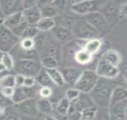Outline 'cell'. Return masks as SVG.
Here are the masks:
<instances>
[{
	"label": "cell",
	"mask_w": 127,
	"mask_h": 120,
	"mask_svg": "<svg viewBox=\"0 0 127 120\" xmlns=\"http://www.w3.org/2000/svg\"><path fill=\"white\" fill-rule=\"evenodd\" d=\"M44 120H58L51 115H44Z\"/></svg>",
	"instance_id": "681fc988"
},
{
	"label": "cell",
	"mask_w": 127,
	"mask_h": 120,
	"mask_svg": "<svg viewBox=\"0 0 127 120\" xmlns=\"http://www.w3.org/2000/svg\"><path fill=\"white\" fill-rule=\"evenodd\" d=\"M121 5L116 1H106L101 4L99 11L104 16L109 28L118 23L121 14Z\"/></svg>",
	"instance_id": "277c9868"
},
{
	"label": "cell",
	"mask_w": 127,
	"mask_h": 120,
	"mask_svg": "<svg viewBox=\"0 0 127 120\" xmlns=\"http://www.w3.org/2000/svg\"><path fill=\"white\" fill-rule=\"evenodd\" d=\"M20 41V38L6 27L0 25V50L9 52Z\"/></svg>",
	"instance_id": "52a82bcc"
},
{
	"label": "cell",
	"mask_w": 127,
	"mask_h": 120,
	"mask_svg": "<svg viewBox=\"0 0 127 120\" xmlns=\"http://www.w3.org/2000/svg\"><path fill=\"white\" fill-rule=\"evenodd\" d=\"M4 53H5V52H4L3 51H1V50H0V62L2 61V58H3Z\"/></svg>",
	"instance_id": "816d5d0a"
},
{
	"label": "cell",
	"mask_w": 127,
	"mask_h": 120,
	"mask_svg": "<svg viewBox=\"0 0 127 120\" xmlns=\"http://www.w3.org/2000/svg\"><path fill=\"white\" fill-rule=\"evenodd\" d=\"M104 1H79L72 4L70 8L75 14L85 16L89 13L99 11L100 7Z\"/></svg>",
	"instance_id": "8992f818"
},
{
	"label": "cell",
	"mask_w": 127,
	"mask_h": 120,
	"mask_svg": "<svg viewBox=\"0 0 127 120\" xmlns=\"http://www.w3.org/2000/svg\"><path fill=\"white\" fill-rule=\"evenodd\" d=\"M98 78L99 77L95 71L85 70H83L73 88L77 89L81 93L89 94L95 87Z\"/></svg>",
	"instance_id": "5b68a950"
},
{
	"label": "cell",
	"mask_w": 127,
	"mask_h": 120,
	"mask_svg": "<svg viewBox=\"0 0 127 120\" xmlns=\"http://www.w3.org/2000/svg\"><path fill=\"white\" fill-rule=\"evenodd\" d=\"M45 70L50 76L54 85L59 88L64 87V85L66 84L65 82H64L61 72H60L58 68L54 69H45Z\"/></svg>",
	"instance_id": "d4e9b609"
},
{
	"label": "cell",
	"mask_w": 127,
	"mask_h": 120,
	"mask_svg": "<svg viewBox=\"0 0 127 120\" xmlns=\"http://www.w3.org/2000/svg\"><path fill=\"white\" fill-rule=\"evenodd\" d=\"M97 108L95 106L84 109L81 112V120H94Z\"/></svg>",
	"instance_id": "836d02e7"
},
{
	"label": "cell",
	"mask_w": 127,
	"mask_h": 120,
	"mask_svg": "<svg viewBox=\"0 0 127 120\" xmlns=\"http://www.w3.org/2000/svg\"><path fill=\"white\" fill-rule=\"evenodd\" d=\"M0 85L1 88L4 87H13L15 88V75H5L0 78Z\"/></svg>",
	"instance_id": "d6a6232c"
},
{
	"label": "cell",
	"mask_w": 127,
	"mask_h": 120,
	"mask_svg": "<svg viewBox=\"0 0 127 120\" xmlns=\"http://www.w3.org/2000/svg\"><path fill=\"white\" fill-rule=\"evenodd\" d=\"M19 44L22 48L26 50H32L35 48V41L34 39L31 38H24L20 39Z\"/></svg>",
	"instance_id": "74e56055"
},
{
	"label": "cell",
	"mask_w": 127,
	"mask_h": 120,
	"mask_svg": "<svg viewBox=\"0 0 127 120\" xmlns=\"http://www.w3.org/2000/svg\"><path fill=\"white\" fill-rule=\"evenodd\" d=\"M37 106L39 113L43 114L44 115H51L54 109L53 103L48 99L40 98L38 99Z\"/></svg>",
	"instance_id": "7402d4cb"
},
{
	"label": "cell",
	"mask_w": 127,
	"mask_h": 120,
	"mask_svg": "<svg viewBox=\"0 0 127 120\" xmlns=\"http://www.w3.org/2000/svg\"><path fill=\"white\" fill-rule=\"evenodd\" d=\"M61 72L65 84L73 88L83 70L75 66H63L58 68Z\"/></svg>",
	"instance_id": "7c38bea8"
},
{
	"label": "cell",
	"mask_w": 127,
	"mask_h": 120,
	"mask_svg": "<svg viewBox=\"0 0 127 120\" xmlns=\"http://www.w3.org/2000/svg\"><path fill=\"white\" fill-rule=\"evenodd\" d=\"M37 5L40 9L42 17L54 19L60 14L51 3V1H38Z\"/></svg>",
	"instance_id": "ac0fdd59"
},
{
	"label": "cell",
	"mask_w": 127,
	"mask_h": 120,
	"mask_svg": "<svg viewBox=\"0 0 127 120\" xmlns=\"http://www.w3.org/2000/svg\"><path fill=\"white\" fill-rule=\"evenodd\" d=\"M82 19L93 26L101 34L107 33L109 26L106 19L100 11H95L82 16Z\"/></svg>",
	"instance_id": "ba28073f"
},
{
	"label": "cell",
	"mask_w": 127,
	"mask_h": 120,
	"mask_svg": "<svg viewBox=\"0 0 127 120\" xmlns=\"http://www.w3.org/2000/svg\"><path fill=\"white\" fill-rule=\"evenodd\" d=\"M41 63L45 69H57L59 67V61L55 57L47 56L41 58Z\"/></svg>",
	"instance_id": "f546056e"
},
{
	"label": "cell",
	"mask_w": 127,
	"mask_h": 120,
	"mask_svg": "<svg viewBox=\"0 0 127 120\" xmlns=\"http://www.w3.org/2000/svg\"><path fill=\"white\" fill-rule=\"evenodd\" d=\"M56 25V23L54 19L42 17L36 25V26L40 32H47L52 30Z\"/></svg>",
	"instance_id": "cb8c5ba5"
},
{
	"label": "cell",
	"mask_w": 127,
	"mask_h": 120,
	"mask_svg": "<svg viewBox=\"0 0 127 120\" xmlns=\"http://www.w3.org/2000/svg\"><path fill=\"white\" fill-rule=\"evenodd\" d=\"M0 120H4V116H0Z\"/></svg>",
	"instance_id": "11a10c76"
},
{
	"label": "cell",
	"mask_w": 127,
	"mask_h": 120,
	"mask_svg": "<svg viewBox=\"0 0 127 120\" xmlns=\"http://www.w3.org/2000/svg\"><path fill=\"white\" fill-rule=\"evenodd\" d=\"M36 82L35 78L32 76H25L24 81V85L23 86L26 87H33L36 85Z\"/></svg>",
	"instance_id": "7bdbcfd3"
},
{
	"label": "cell",
	"mask_w": 127,
	"mask_h": 120,
	"mask_svg": "<svg viewBox=\"0 0 127 120\" xmlns=\"http://www.w3.org/2000/svg\"><path fill=\"white\" fill-rule=\"evenodd\" d=\"M14 70L17 74L35 78L42 67L40 60L14 59Z\"/></svg>",
	"instance_id": "3957f363"
},
{
	"label": "cell",
	"mask_w": 127,
	"mask_h": 120,
	"mask_svg": "<svg viewBox=\"0 0 127 120\" xmlns=\"http://www.w3.org/2000/svg\"><path fill=\"white\" fill-rule=\"evenodd\" d=\"M0 89H1V85H0Z\"/></svg>",
	"instance_id": "9f6ffc18"
},
{
	"label": "cell",
	"mask_w": 127,
	"mask_h": 120,
	"mask_svg": "<svg viewBox=\"0 0 127 120\" xmlns=\"http://www.w3.org/2000/svg\"><path fill=\"white\" fill-rule=\"evenodd\" d=\"M81 92L77 89L75 88H70L67 89L65 91L64 97L70 102L78 98Z\"/></svg>",
	"instance_id": "8d00e7d4"
},
{
	"label": "cell",
	"mask_w": 127,
	"mask_h": 120,
	"mask_svg": "<svg viewBox=\"0 0 127 120\" xmlns=\"http://www.w3.org/2000/svg\"><path fill=\"white\" fill-rule=\"evenodd\" d=\"M0 10L4 17L14 13L23 11L21 0H1L0 1Z\"/></svg>",
	"instance_id": "9a60e30c"
},
{
	"label": "cell",
	"mask_w": 127,
	"mask_h": 120,
	"mask_svg": "<svg viewBox=\"0 0 127 120\" xmlns=\"http://www.w3.org/2000/svg\"><path fill=\"white\" fill-rule=\"evenodd\" d=\"M72 31L75 39L88 41L98 38L100 34L83 19H78L72 28Z\"/></svg>",
	"instance_id": "7a4b0ae2"
},
{
	"label": "cell",
	"mask_w": 127,
	"mask_h": 120,
	"mask_svg": "<svg viewBox=\"0 0 127 120\" xmlns=\"http://www.w3.org/2000/svg\"><path fill=\"white\" fill-rule=\"evenodd\" d=\"M14 105L17 112L22 115L36 117L39 114L37 106V100L36 98L27 99Z\"/></svg>",
	"instance_id": "30bf717a"
},
{
	"label": "cell",
	"mask_w": 127,
	"mask_h": 120,
	"mask_svg": "<svg viewBox=\"0 0 127 120\" xmlns=\"http://www.w3.org/2000/svg\"><path fill=\"white\" fill-rule=\"evenodd\" d=\"M38 1H33V0H24L22 1V5H23V9L26 10L37 5Z\"/></svg>",
	"instance_id": "ee69618b"
},
{
	"label": "cell",
	"mask_w": 127,
	"mask_h": 120,
	"mask_svg": "<svg viewBox=\"0 0 127 120\" xmlns=\"http://www.w3.org/2000/svg\"><path fill=\"white\" fill-rule=\"evenodd\" d=\"M81 40H72L63 45V48L62 52V60L64 63L74 60V57L76 53L78 51L84 49V46L81 43ZM75 61V60H74Z\"/></svg>",
	"instance_id": "4fadbf2b"
},
{
	"label": "cell",
	"mask_w": 127,
	"mask_h": 120,
	"mask_svg": "<svg viewBox=\"0 0 127 120\" xmlns=\"http://www.w3.org/2000/svg\"><path fill=\"white\" fill-rule=\"evenodd\" d=\"M94 120H111L109 108H97Z\"/></svg>",
	"instance_id": "e575fe53"
},
{
	"label": "cell",
	"mask_w": 127,
	"mask_h": 120,
	"mask_svg": "<svg viewBox=\"0 0 127 120\" xmlns=\"http://www.w3.org/2000/svg\"><path fill=\"white\" fill-rule=\"evenodd\" d=\"M1 62L4 64V65L5 66V67H6V69L8 71H10L14 69V58H13L12 56L8 52L4 53L2 61Z\"/></svg>",
	"instance_id": "d590c367"
},
{
	"label": "cell",
	"mask_w": 127,
	"mask_h": 120,
	"mask_svg": "<svg viewBox=\"0 0 127 120\" xmlns=\"http://www.w3.org/2000/svg\"><path fill=\"white\" fill-rule=\"evenodd\" d=\"M23 20L22 11L14 13L11 15L7 16L4 19L2 25L12 31L20 24Z\"/></svg>",
	"instance_id": "44dd1931"
},
{
	"label": "cell",
	"mask_w": 127,
	"mask_h": 120,
	"mask_svg": "<svg viewBox=\"0 0 127 120\" xmlns=\"http://www.w3.org/2000/svg\"><path fill=\"white\" fill-rule=\"evenodd\" d=\"M36 117H30L28 116V115H22V114H20V117H19V120H35Z\"/></svg>",
	"instance_id": "7dc6e473"
},
{
	"label": "cell",
	"mask_w": 127,
	"mask_h": 120,
	"mask_svg": "<svg viewBox=\"0 0 127 120\" xmlns=\"http://www.w3.org/2000/svg\"><path fill=\"white\" fill-rule=\"evenodd\" d=\"M95 72L99 78L109 79H115L119 75V68L113 66L101 58L97 63Z\"/></svg>",
	"instance_id": "9c48e42d"
},
{
	"label": "cell",
	"mask_w": 127,
	"mask_h": 120,
	"mask_svg": "<svg viewBox=\"0 0 127 120\" xmlns=\"http://www.w3.org/2000/svg\"><path fill=\"white\" fill-rule=\"evenodd\" d=\"M51 31L53 38L59 43L64 44L73 40L74 38L72 29L63 26L56 25Z\"/></svg>",
	"instance_id": "2e32d148"
},
{
	"label": "cell",
	"mask_w": 127,
	"mask_h": 120,
	"mask_svg": "<svg viewBox=\"0 0 127 120\" xmlns=\"http://www.w3.org/2000/svg\"><path fill=\"white\" fill-rule=\"evenodd\" d=\"M40 32H41L38 30L36 26L29 25L23 31L20 39H24V38L35 39Z\"/></svg>",
	"instance_id": "1f68e13d"
},
{
	"label": "cell",
	"mask_w": 127,
	"mask_h": 120,
	"mask_svg": "<svg viewBox=\"0 0 127 120\" xmlns=\"http://www.w3.org/2000/svg\"><path fill=\"white\" fill-rule=\"evenodd\" d=\"M60 120H81V112L78 111L68 112L67 115L60 117Z\"/></svg>",
	"instance_id": "ab89813d"
},
{
	"label": "cell",
	"mask_w": 127,
	"mask_h": 120,
	"mask_svg": "<svg viewBox=\"0 0 127 120\" xmlns=\"http://www.w3.org/2000/svg\"><path fill=\"white\" fill-rule=\"evenodd\" d=\"M14 90L15 88L13 87H4V88H1L0 91L4 97L7 99H11L14 95Z\"/></svg>",
	"instance_id": "b9f144b4"
},
{
	"label": "cell",
	"mask_w": 127,
	"mask_h": 120,
	"mask_svg": "<svg viewBox=\"0 0 127 120\" xmlns=\"http://www.w3.org/2000/svg\"><path fill=\"white\" fill-rule=\"evenodd\" d=\"M22 13L23 19L29 25L36 26L38 22L42 17L40 9L37 5L29 9L24 10Z\"/></svg>",
	"instance_id": "e0dca14e"
},
{
	"label": "cell",
	"mask_w": 127,
	"mask_h": 120,
	"mask_svg": "<svg viewBox=\"0 0 127 120\" xmlns=\"http://www.w3.org/2000/svg\"><path fill=\"white\" fill-rule=\"evenodd\" d=\"M35 79H36V83L41 87H50V88H52L53 86H56L53 84L50 76L47 73L45 69H44V68H42L40 72L38 74L37 76L35 77Z\"/></svg>",
	"instance_id": "603a6c76"
},
{
	"label": "cell",
	"mask_w": 127,
	"mask_h": 120,
	"mask_svg": "<svg viewBox=\"0 0 127 120\" xmlns=\"http://www.w3.org/2000/svg\"><path fill=\"white\" fill-rule=\"evenodd\" d=\"M39 90L36 88V85L31 88L25 86L15 87L14 95L11 100L14 105L20 103L27 99L35 98L37 93H39Z\"/></svg>",
	"instance_id": "8fae6325"
},
{
	"label": "cell",
	"mask_w": 127,
	"mask_h": 120,
	"mask_svg": "<svg viewBox=\"0 0 127 120\" xmlns=\"http://www.w3.org/2000/svg\"><path fill=\"white\" fill-rule=\"evenodd\" d=\"M4 18H5V17H4L2 12H1V11L0 10V25H2V23H3Z\"/></svg>",
	"instance_id": "f907efd6"
},
{
	"label": "cell",
	"mask_w": 127,
	"mask_h": 120,
	"mask_svg": "<svg viewBox=\"0 0 127 120\" xmlns=\"http://www.w3.org/2000/svg\"><path fill=\"white\" fill-rule=\"evenodd\" d=\"M14 109V111H10L8 110V108H7L4 115V120H19L20 114L17 112L15 108Z\"/></svg>",
	"instance_id": "f35d334b"
},
{
	"label": "cell",
	"mask_w": 127,
	"mask_h": 120,
	"mask_svg": "<svg viewBox=\"0 0 127 120\" xmlns=\"http://www.w3.org/2000/svg\"><path fill=\"white\" fill-rule=\"evenodd\" d=\"M25 78V76L20 75V74H17V75H15V87H20L23 86V85H24Z\"/></svg>",
	"instance_id": "f6af8a7d"
},
{
	"label": "cell",
	"mask_w": 127,
	"mask_h": 120,
	"mask_svg": "<svg viewBox=\"0 0 127 120\" xmlns=\"http://www.w3.org/2000/svg\"><path fill=\"white\" fill-rule=\"evenodd\" d=\"M56 18L58 19L59 24L57 25L69 29H72V26L78 20V19H75L73 16L69 15V14H61L57 16Z\"/></svg>",
	"instance_id": "f1b7e54d"
},
{
	"label": "cell",
	"mask_w": 127,
	"mask_h": 120,
	"mask_svg": "<svg viewBox=\"0 0 127 120\" xmlns=\"http://www.w3.org/2000/svg\"><path fill=\"white\" fill-rule=\"evenodd\" d=\"M53 88L50 87H41L39 88L38 94L40 96L41 98L49 99L53 94Z\"/></svg>",
	"instance_id": "60d3db41"
},
{
	"label": "cell",
	"mask_w": 127,
	"mask_h": 120,
	"mask_svg": "<svg viewBox=\"0 0 127 120\" xmlns=\"http://www.w3.org/2000/svg\"><path fill=\"white\" fill-rule=\"evenodd\" d=\"M124 76H125V79H126L127 81V69L126 70H125V73H124Z\"/></svg>",
	"instance_id": "f5cc1de1"
},
{
	"label": "cell",
	"mask_w": 127,
	"mask_h": 120,
	"mask_svg": "<svg viewBox=\"0 0 127 120\" xmlns=\"http://www.w3.org/2000/svg\"><path fill=\"white\" fill-rule=\"evenodd\" d=\"M69 106L70 102L65 97H64L56 104V111L60 117L64 116L68 113Z\"/></svg>",
	"instance_id": "4dcf8cb0"
},
{
	"label": "cell",
	"mask_w": 127,
	"mask_h": 120,
	"mask_svg": "<svg viewBox=\"0 0 127 120\" xmlns=\"http://www.w3.org/2000/svg\"><path fill=\"white\" fill-rule=\"evenodd\" d=\"M101 46H102V42L100 39L94 38L87 41L84 46V49L93 56L98 52Z\"/></svg>",
	"instance_id": "83f0119b"
},
{
	"label": "cell",
	"mask_w": 127,
	"mask_h": 120,
	"mask_svg": "<svg viewBox=\"0 0 127 120\" xmlns=\"http://www.w3.org/2000/svg\"><path fill=\"white\" fill-rule=\"evenodd\" d=\"M38 117H36V119H35V120H44V117H43V118H42V119H41V118H38Z\"/></svg>",
	"instance_id": "db71d44e"
},
{
	"label": "cell",
	"mask_w": 127,
	"mask_h": 120,
	"mask_svg": "<svg viewBox=\"0 0 127 120\" xmlns=\"http://www.w3.org/2000/svg\"><path fill=\"white\" fill-rule=\"evenodd\" d=\"M127 100L119 102L109 108L111 120H126Z\"/></svg>",
	"instance_id": "d6986e66"
},
{
	"label": "cell",
	"mask_w": 127,
	"mask_h": 120,
	"mask_svg": "<svg viewBox=\"0 0 127 120\" xmlns=\"http://www.w3.org/2000/svg\"><path fill=\"white\" fill-rule=\"evenodd\" d=\"M20 42V41H19ZM9 54L12 56L14 59L18 60H40L39 53L36 49L32 50H26L20 46L19 43L17 44L10 51Z\"/></svg>",
	"instance_id": "5bb4252c"
},
{
	"label": "cell",
	"mask_w": 127,
	"mask_h": 120,
	"mask_svg": "<svg viewBox=\"0 0 127 120\" xmlns=\"http://www.w3.org/2000/svg\"><path fill=\"white\" fill-rule=\"evenodd\" d=\"M127 100V89L121 86L115 87L110 97L109 108L119 102Z\"/></svg>",
	"instance_id": "ffe728a7"
},
{
	"label": "cell",
	"mask_w": 127,
	"mask_h": 120,
	"mask_svg": "<svg viewBox=\"0 0 127 120\" xmlns=\"http://www.w3.org/2000/svg\"><path fill=\"white\" fill-rule=\"evenodd\" d=\"M6 71H8L5 67V66H4V64L2 62H0V74L3 73Z\"/></svg>",
	"instance_id": "c3c4849f"
},
{
	"label": "cell",
	"mask_w": 127,
	"mask_h": 120,
	"mask_svg": "<svg viewBox=\"0 0 127 120\" xmlns=\"http://www.w3.org/2000/svg\"><path fill=\"white\" fill-rule=\"evenodd\" d=\"M93 56L84 49L78 51L75 54L74 60L75 63L80 65H86L90 63Z\"/></svg>",
	"instance_id": "4316f807"
},
{
	"label": "cell",
	"mask_w": 127,
	"mask_h": 120,
	"mask_svg": "<svg viewBox=\"0 0 127 120\" xmlns=\"http://www.w3.org/2000/svg\"><path fill=\"white\" fill-rule=\"evenodd\" d=\"M101 59L104 60L113 66L118 67L121 62V57L119 53L115 50L110 49L104 53L101 57Z\"/></svg>",
	"instance_id": "484cf974"
},
{
	"label": "cell",
	"mask_w": 127,
	"mask_h": 120,
	"mask_svg": "<svg viewBox=\"0 0 127 120\" xmlns=\"http://www.w3.org/2000/svg\"><path fill=\"white\" fill-rule=\"evenodd\" d=\"M112 79L99 78L93 90L89 93L94 104L99 108H109L111 95L114 88Z\"/></svg>",
	"instance_id": "6da1fadb"
},
{
	"label": "cell",
	"mask_w": 127,
	"mask_h": 120,
	"mask_svg": "<svg viewBox=\"0 0 127 120\" xmlns=\"http://www.w3.org/2000/svg\"><path fill=\"white\" fill-rule=\"evenodd\" d=\"M121 14L127 16V2L121 5Z\"/></svg>",
	"instance_id": "bcb514c9"
}]
</instances>
